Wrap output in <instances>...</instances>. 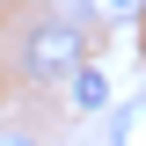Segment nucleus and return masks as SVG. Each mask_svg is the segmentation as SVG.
Listing matches in <instances>:
<instances>
[{
    "mask_svg": "<svg viewBox=\"0 0 146 146\" xmlns=\"http://www.w3.org/2000/svg\"><path fill=\"white\" fill-rule=\"evenodd\" d=\"M110 95H117V88H110V73L95 66V58H80V66L66 73V110H73V117H95V110H110Z\"/></svg>",
    "mask_w": 146,
    "mask_h": 146,
    "instance_id": "nucleus-2",
    "label": "nucleus"
},
{
    "mask_svg": "<svg viewBox=\"0 0 146 146\" xmlns=\"http://www.w3.org/2000/svg\"><path fill=\"white\" fill-rule=\"evenodd\" d=\"M88 58V36H80V22H29V36H22V73L29 80H66L73 66Z\"/></svg>",
    "mask_w": 146,
    "mask_h": 146,
    "instance_id": "nucleus-1",
    "label": "nucleus"
},
{
    "mask_svg": "<svg viewBox=\"0 0 146 146\" xmlns=\"http://www.w3.org/2000/svg\"><path fill=\"white\" fill-rule=\"evenodd\" d=\"M110 146H146V95L110 117Z\"/></svg>",
    "mask_w": 146,
    "mask_h": 146,
    "instance_id": "nucleus-3",
    "label": "nucleus"
},
{
    "mask_svg": "<svg viewBox=\"0 0 146 146\" xmlns=\"http://www.w3.org/2000/svg\"><path fill=\"white\" fill-rule=\"evenodd\" d=\"M139 36H146V15H139Z\"/></svg>",
    "mask_w": 146,
    "mask_h": 146,
    "instance_id": "nucleus-6",
    "label": "nucleus"
},
{
    "mask_svg": "<svg viewBox=\"0 0 146 146\" xmlns=\"http://www.w3.org/2000/svg\"><path fill=\"white\" fill-rule=\"evenodd\" d=\"M0 146H44V139H29V131H0Z\"/></svg>",
    "mask_w": 146,
    "mask_h": 146,
    "instance_id": "nucleus-5",
    "label": "nucleus"
},
{
    "mask_svg": "<svg viewBox=\"0 0 146 146\" xmlns=\"http://www.w3.org/2000/svg\"><path fill=\"white\" fill-rule=\"evenodd\" d=\"M88 7V22H102V29H124V22L146 15V0H80Z\"/></svg>",
    "mask_w": 146,
    "mask_h": 146,
    "instance_id": "nucleus-4",
    "label": "nucleus"
}]
</instances>
